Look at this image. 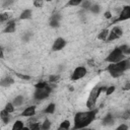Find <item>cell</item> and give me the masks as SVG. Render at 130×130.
Segmentation results:
<instances>
[{"instance_id":"6da1fadb","label":"cell","mask_w":130,"mask_h":130,"mask_svg":"<svg viewBox=\"0 0 130 130\" xmlns=\"http://www.w3.org/2000/svg\"><path fill=\"white\" fill-rule=\"evenodd\" d=\"M98 114V110H88L83 112H77L74 116V126L73 130H80L85 127H87L89 124L93 122L95 119V116Z\"/></svg>"},{"instance_id":"7a4b0ae2","label":"cell","mask_w":130,"mask_h":130,"mask_svg":"<svg viewBox=\"0 0 130 130\" xmlns=\"http://www.w3.org/2000/svg\"><path fill=\"white\" fill-rule=\"evenodd\" d=\"M130 68V61L129 59H124L117 63H111L107 67V71L110 73V75L114 78H118L123 75V73Z\"/></svg>"},{"instance_id":"3957f363","label":"cell","mask_w":130,"mask_h":130,"mask_svg":"<svg viewBox=\"0 0 130 130\" xmlns=\"http://www.w3.org/2000/svg\"><path fill=\"white\" fill-rule=\"evenodd\" d=\"M101 93H102L101 92V86L95 85L91 89V91L89 92V95H88V98L86 100V104H85V106H86V108L88 110H93L95 108L96 101H98V99H99Z\"/></svg>"},{"instance_id":"277c9868","label":"cell","mask_w":130,"mask_h":130,"mask_svg":"<svg viewBox=\"0 0 130 130\" xmlns=\"http://www.w3.org/2000/svg\"><path fill=\"white\" fill-rule=\"evenodd\" d=\"M124 59H126V56L121 52V50L119 49V47H117V48H115V49L108 55V57L106 58V61L111 64V63L120 62V61H122V60H124Z\"/></svg>"},{"instance_id":"5b68a950","label":"cell","mask_w":130,"mask_h":130,"mask_svg":"<svg viewBox=\"0 0 130 130\" xmlns=\"http://www.w3.org/2000/svg\"><path fill=\"white\" fill-rule=\"evenodd\" d=\"M53 86L49 84V86L47 88H43V89H36L35 92H34V99L37 100V101H42V100H45L47 99L50 93L52 92V89Z\"/></svg>"},{"instance_id":"8992f818","label":"cell","mask_w":130,"mask_h":130,"mask_svg":"<svg viewBox=\"0 0 130 130\" xmlns=\"http://www.w3.org/2000/svg\"><path fill=\"white\" fill-rule=\"evenodd\" d=\"M86 73H87V70H86V68H85L84 66H77V67L73 70L70 79H71L72 81L79 80V79L83 78V77L86 75Z\"/></svg>"},{"instance_id":"52a82bcc","label":"cell","mask_w":130,"mask_h":130,"mask_svg":"<svg viewBox=\"0 0 130 130\" xmlns=\"http://www.w3.org/2000/svg\"><path fill=\"white\" fill-rule=\"evenodd\" d=\"M123 35V29L120 26H113L111 30H109V36L106 40V42H112L114 40L119 39Z\"/></svg>"},{"instance_id":"ba28073f","label":"cell","mask_w":130,"mask_h":130,"mask_svg":"<svg viewBox=\"0 0 130 130\" xmlns=\"http://www.w3.org/2000/svg\"><path fill=\"white\" fill-rule=\"evenodd\" d=\"M130 18V6L129 5H125L123 8H122V11L120 12L119 16L113 21L112 24L114 23H117V22H120V21H124V20H127Z\"/></svg>"},{"instance_id":"9c48e42d","label":"cell","mask_w":130,"mask_h":130,"mask_svg":"<svg viewBox=\"0 0 130 130\" xmlns=\"http://www.w3.org/2000/svg\"><path fill=\"white\" fill-rule=\"evenodd\" d=\"M66 46V41L63 38H57L52 46V51H60Z\"/></svg>"},{"instance_id":"30bf717a","label":"cell","mask_w":130,"mask_h":130,"mask_svg":"<svg viewBox=\"0 0 130 130\" xmlns=\"http://www.w3.org/2000/svg\"><path fill=\"white\" fill-rule=\"evenodd\" d=\"M36 110H37V107H36V106H29V107L25 108V109L21 112L20 116L25 117V118L32 117V116H35V114H36Z\"/></svg>"},{"instance_id":"8fae6325","label":"cell","mask_w":130,"mask_h":130,"mask_svg":"<svg viewBox=\"0 0 130 130\" xmlns=\"http://www.w3.org/2000/svg\"><path fill=\"white\" fill-rule=\"evenodd\" d=\"M15 28H16L15 20L14 19H10V20H8L5 28L3 29V32L4 34H12V32L15 31Z\"/></svg>"},{"instance_id":"7c38bea8","label":"cell","mask_w":130,"mask_h":130,"mask_svg":"<svg viewBox=\"0 0 130 130\" xmlns=\"http://www.w3.org/2000/svg\"><path fill=\"white\" fill-rule=\"evenodd\" d=\"M102 122H103L104 126H112V125L115 124V118L111 113H109V114H107L105 116V118L103 119Z\"/></svg>"},{"instance_id":"4fadbf2b","label":"cell","mask_w":130,"mask_h":130,"mask_svg":"<svg viewBox=\"0 0 130 130\" xmlns=\"http://www.w3.org/2000/svg\"><path fill=\"white\" fill-rule=\"evenodd\" d=\"M60 18H61L60 14L52 15L51 18H50V23H49L50 26L51 27H59V25H60Z\"/></svg>"},{"instance_id":"5bb4252c","label":"cell","mask_w":130,"mask_h":130,"mask_svg":"<svg viewBox=\"0 0 130 130\" xmlns=\"http://www.w3.org/2000/svg\"><path fill=\"white\" fill-rule=\"evenodd\" d=\"M13 83H14V79L11 76H5L0 80V86H3V87H9Z\"/></svg>"},{"instance_id":"9a60e30c","label":"cell","mask_w":130,"mask_h":130,"mask_svg":"<svg viewBox=\"0 0 130 130\" xmlns=\"http://www.w3.org/2000/svg\"><path fill=\"white\" fill-rule=\"evenodd\" d=\"M32 16V11L31 9H24L22 10V12L19 15V19L21 20H26V19H30Z\"/></svg>"},{"instance_id":"2e32d148","label":"cell","mask_w":130,"mask_h":130,"mask_svg":"<svg viewBox=\"0 0 130 130\" xmlns=\"http://www.w3.org/2000/svg\"><path fill=\"white\" fill-rule=\"evenodd\" d=\"M0 118L4 124H8L10 121V114L8 112H6L5 110H2V111H0Z\"/></svg>"},{"instance_id":"e0dca14e","label":"cell","mask_w":130,"mask_h":130,"mask_svg":"<svg viewBox=\"0 0 130 130\" xmlns=\"http://www.w3.org/2000/svg\"><path fill=\"white\" fill-rule=\"evenodd\" d=\"M23 102H24V98L22 95H17V96L14 98L12 104H13L14 107H20L23 104Z\"/></svg>"},{"instance_id":"ac0fdd59","label":"cell","mask_w":130,"mask_h":130,"mask_svg":"<svg viewBox=\"0 0 130 130\" xmlns=\"http://www.w3.org/2000/svg\"><path fill=\"white\" fill-rule=\"evenodd\" d=\"M23 127H24V123H23L21 120H16V121L13 123L11 130H22Z\"/></svg>"},{"instance_id":"d6986e66","label":"cell","mask_w":130,"mask_h":130,"mask_svg":"<svg viewBox=\"0 0 130 130\" xmlns=\"http://www.w3.org/2000/svg\"><path fill=\"white\" fill-rule=\"evenodd\" d=\"M55 110H56V105L54 103H50L44 110V113L45 114H53L55 112Z\"/></svg>"},{"instance_id":"ffe728a7","label":"cell","mask_w":130,"mask_h":130,"mask_svg":"<svg viewBox=\"0 0 130 130\" xmlns=\"http://www.w3.org/2000/svg\"><path fill=\"white\" fill-rule=\"evenodd\" d=\"M109 36V29L108 28H104L99 35H98V39L99 40H102V41H106L107 38Z\"/></svg>"},{"instance_id":"44dd1931","label":"cell","mask_w":130,"mask_h":130,"mask_svg":"<svg viewBox=\"0 0 130 130\" xmlns=\"http://www.w3.org/2000/svg\"><path fill=\"white\" fill-rule=\"evenodd\" d=\"M51 125H52L51 121L49 119H45L44 122L41 124V130H50Z\"/></svg>"},{"instance_id":"7402d4cb","label":"cell","mask_w":130,"mask_h":130,"mask_svg":"<svg viewBox=\"0 0 130 130\" xmlns=\"http://www.w3.org/2000/svg\"><path fill=\"white\" fill-rule=\"evenodd\" d=\"M49 86V83L46 81H39L38 83L35 84L36 89H43V88H47Z\"/></svg>"},{"instance_id":"603a6c76","label":"cell","mask_w":130,"mask_h":130,"mask_svg":"<svg viewBox=\"0 0 130 130\" xmlns=\"http://www.w3.org/2000/svg\"><path fill=\"white\" fill-rule=\"evenodd\" d=\"M90 12H92V13H94V14H98V13H100V11H101V6L99 5V4H91V6H90V8L88 9Z\"/></svg>"},{"instance_id":"cb8c5ba5","label":"cell","mask_w":130,"mask_h":130,"mask_svg":"<svg viewBox=\"0 0 130 130\" xmlns=\"http://www.w3.org/2000/svg\"><path fill=\"white\" fill-rule=\"evenodd\" d=\"M119 49L121 50V52L125 55V56H128L130 54V47L128 45H122L119 47Z\"/></svg>"},{"instance_id":"d4e9b609","label":"cell","mask_w":130,"mask_h":130,"mask_svg":"<svg viewBox=\"0 0 130 130\" xmlns=\"http://www.w3.org/2000/svg\"><path fill=\"white\" fill-rule=\"evenodd\" d=\"M4 110L10 114V113H13V112H14V110H15V107L13 106V104H12V103L8 102V103L5 105V107H4Z\"/></svg>"},{"instance_id":"484cf974","label":"cell","mask_w":130,"mask_h":130,"mask_svg":"<svg viewBox=\"0 0 130 130\" xmlns=\"http://www.w3.org/2000/svg\"><path fill=\"white\" fill-rule=\"evenodd\" d=\"M70 126H71L70 121H69V120H64V121H62V122H61V124H60L59 128H62V129H65V130H69Z\"/></svg>"},{"instance_id":"4316f807","label":"cell","mask_w":130,"mask_h":130,"mask_svg":"<svg viewBox=\"0 0 130 130\" xmlns=\"http://www.w3.org/2000/svg\"><path fill=\"white\" fill-rule=\"evenodd\" d=\"M9 18H10V13H8V12L0 13V23L9 20Z\"/></svg>"},{"instance_id":"83f0119b","label":"cell","mask_w":130,"mask_h":130,"mask_svg":"<svg viewBox=\"0 0 130 130\" xmlns=\"http://www.w3.org/2000/svg\"><path fill=\"white\" fill-rule=\"evenodd\" d=\"M60 79V75L59 74H52L49 76V83H55L58 82Z\"/></svg>"},{"instance_id":"f1b7e54d","label":"cell","mask_w":130,"mask_h":130,"mask_svg":"<svg viewBox=\"0 0 130 130\" xmlns=\"http://www.w3.org/2000/svg\"><path fill=\"white\" fill-rule=\"evenodd\" d=\"M30 130H41V123L40 122H35V123H29Z\"/></svg>"},{"instance_id":"f546056e","label":"cell","mask_w":130,"mask_h":130,"mask_svg":"<svg viewBox=\"0 0 130 130\" xmlns=\"http://www.w3.org/2000/svg\"><path fill=\"white\" fill-rule=\"evenodd\" d=\"M80 3H81V0H69L66 6H79Z\"/></svg>"},{"instance_id":"4dcf8cb0","label":"cell","mask_w":130,"mask_h":130,"mask_svg":"<svg viewBox=\"0 0 130 130\" xmlns=\"http://www.w3.org/2000/svg\"><path fill=\"white\" fill-rule=\"evenodd\" d=\"M80 6H81V8H83V9H89L90 8V6H91V2L90 1H81V3H80Z\"/></svg>"},{"instance_id":"1f68e13d","label":"cell","mask_w":130,"mask_h":130,"mask_svg":"<svg viewBox=\"0 0 130 130\" xmlns=\"http://www.w3.org/2000/svg\"><path fill=\"white\" fill-rule=\"evenodd\" d=\"M15 75H16L18 78L22 79V80H29V79H30V76L27 75V74H22V73H18V72H16Z\"/></svg>"},{"instance_id":"d6a6232c","label":"cell","mask_w":130,"mask_h":130,"mask_svg":"<svg viewBox=\"0 0 130 130\" xmlns=\"http://www.w3.org/2000/svg\"><path fill=\"white\" fill-rule=\"evenodd\" d=\"M115 89H116V87L114 86V85H111V86H108L107 87V90H106V95H111L112 93H114V91H115Z\"/></svg>"},{"instance_id":"836d02e7","label":"cell","mask_w":130,"mask_h":130,"mask_svg":"<svg viewBox=\"0 0 130 130\" xmlns=\"http://www.w3.org/2000/svg\"><path fill=\"white\" fill-rule=\"evenodd\" d=\"M32 5L35 7H37V8H41L44 5V1H42V0H35L32 2Z\"/></svg>"},{"instance_id":"e575fe53","label":"cell","mask_w":130,"mask_h":130,"mask_svg":"<svg viewBox=\"0 0 130 130\" xmlns=\"http://www.w3.org/2000/svg\"><path fill=\"white\" fill-rule=\"evenodd\" d=\"M129 128H128V125L127 124H121V125H119L117 128H116V130H128Z\"/></svg>"},{"instance_id":"d590c367","label":"cell","mask_w":130,"mask_h":130,"mask_svg":"<svg viewBox=\"0 0 130 130\" xmlns=\"http://www.w3.org/2000/svg\"><path fill=\"white\" fill-rule=\"evenodd\" d=\"M104 16H105V18H107V19H111L112 16H113V14H112L111 11H106V12L104 13Z\"/></svg>"},{"instance_id":"8d00e7d4","label":"cell","mask_w":130,"mask_h":130,"mask_svg":"<svg viewBox=\"0 0 130 130\" xmlns=\"http://www.w3.org/2000/svg\"><path fill=\"white\" fill-rule=\"evenodd\" d=\"M129 116H130V114H129V111H126V112L124 113V115H122L123 119H129Z\"/></svg>"},{"instance_id":"74e56055","label":"cell","mask_w":130,"mask_h":130,"mask_svg":"<svg viewBox=\"0 0 130 130\" xmlns=\"http://www.w3.org/2000/svg\"><path fill=\"white\" fill-rule=\"evenodd\" d=\"M11 4H13V1H6V2L3 4V7H7V6L11 5Z\"/></svg>"},{"instance_id":"f35d334b","label":"cell","mask_w":130,"mask_h":130,"mask_svg":"<svg viewBox=\"0 0 130 130\" xmlns=\"http://www.w3.org/2000/svg\"><path fill=\"white\" fill-rule=\"evenodd\" d=\"M31 36V34H26L25 36H23V40H25V41H28V39H29V37Z\"/></svg>"},{"instance_id":"ab89813d","label":"cell","mask_w":130,"mask_h":130,"mask_svg":"<svg viewBox=\"0 0 130 130\" xmlns=\"http://www.w3.org/2000/svg\"><path fill=\"white\" fill-rule=\"evenodd\" d=\"M4 57V54H3V48L0 46V59H2Z\"/></svg>"},{"instance_id":"60d3db41","label":"cell","mask_w":130,"mask_h":130,"mask_svg":"<svg viewBox=\"0 0 130 130\" xmlns=\"http://www.w3.org/2000/svg\"><path fill=\"white\" fill-rule=\"evenodd\" d=\"M124 89H125V90H128V89H130V83H129V82H127V83H126V85H125Z\"/></svg>"},{"instance_id":"b9f144b4","label":"cell","mask_w":130,"mask_h":130,"mask_svg":"<svg viewBox=\"0 0 130 130\" xmlns=\"http://www.w3.org/2000/svg\"><path fill=\"white\" fill-rule=\"evenodd\" d=\"M87 63H88V64H90V66H93V61H92V60H88V61H87Z\"/></svg>"},{"instance_id":"7bdbcfd3","label":"cell","mask_w":130,"mask_h":130,"mask_svg":"<svg viewBox=\"0 0 130 130\" xmlns=\"http://www.w3.org/2000/svg\"><path fill=\"white\" fill-rule=\"evenodd\" d=\"M69 90H70V91H73V90H74V87H73V86H69Z\"/></svg>"},{"instance_id":"ee69618b","label":"cell","mask_w":130,"mask_h":130,"mask_svg":"<svg viewBox=\"0 0 130 130\" xmlns=\"http://www.w3.org/2000/svg\"><path fill=\"white\" fill-rule=\"evenodd\" d=\"M22 130H30V129H29L28 127H25V126H24V127L22 128Z\"/></svg>"},{"instance_id":"f6af8a7d","label":"cell","mask_w":130,"mask_h":130,"mask_svg":"<svg viewBox=\"0 0 130 130\" xmlns=\"http://www.w3.org/2000/svg\"><path fill=\"white\" fill-rule=\"evenodd\" d=\"M80 130H94V129H91V128H90V129H84V128H83V129H80Z\"/></svg>"},{"instance_id":"bcb514c9","label":"cell","mask_w":130,"mask_h":130,"mask_svg":"<svg viewBox=\"0 0 130 130\" xmlns=\"http://www.w3.org/2000/svg\"><path fill=\"white\" fill-rule=\"evenodd\" d=\"M0 130H1V128H0Z\"/></svg>"}]
</instances>
